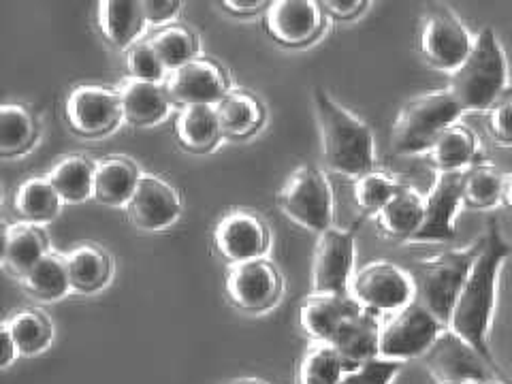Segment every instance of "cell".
Returning <instances> with one entry per match:
<instances>
[{"instance_id":"obj_7","label":"cell","mask_w":512,"mask_h":384,"mask_svg":"<svg viewBox=\"0 0 512 384\" xmlns=\"http://www.w3.org/2000/svg\"><path fill=\"white\" fill-rule=\"evenodd\" d=\"M446 327L419 301H410L404 308L391 312L380 327L378 357L406 361L423 357Z\"/></svg>"},{"instance_id":"obj_14","label":"cell","mask_w":512,"mask_h":384,"mask_svg":"<svg viewBox=\"0 0 512 384\" xmlns=\"http://www.w3.org/2000/svg\"><path fill=\"white\" fill-rule=\"evenodd\" d=\"M214 246L231 263L263 259L269 248V229L254 212L235 210L216 224Z\"/></svg>"},{"instance_id":"obj_24","label":"cell","mask_w":512,"mask_h":384,"mask_svg":"<svg viewBox=\"0 0 512 384\" xmlns=\"http://www.w3.org/2000/svg\"><path fill=\"white\" fill-rule=\"evenodd\" d=\"M120 105H122V118L128 124L133 126L152 124L167 114L169 94L160 84L137 82V79H131V82H128L120 92Z\"/></svg>"},{"instance_id":"obj_20","label":"cell","mask_w":512,"mask_h":384,"mask_svg":"<svg viewBox=\"0 0 512 384\" xmlns=\"http://www.w3.org/2000/svg\"><path fill=\"white\" fill-rule=\"evenodd\" d=\"M357 306L348 293H312L301 301L299 323L312 340L329 342L340 320Z\"/></svg>"},{"instance_id":"obj_27","label":"cell","mask_w":512,"mask_h":384,"mask_svg":"<svg viewBox=\"0 0 512 384\" xmlns=\"http://www.w3.org/2000/svg\"><path fill=\"white\" fill-rule=\"evenodd\" d=\"M175 135L190 152H207L222 135L214 105H186L175 120Z\"/></svg>"},{"instance_id":"obj_2","label":"cell","mask_w":512,"mask_h":384,"mask_svg":"<svg viewBox=\"0 0 512 384\" xmlns=\"http://www.w3.org/2000/svg\"><path fill=\"white\" fill-rule=\"evenodd\" d=\"M314 109L323 141V158L333 173L361 178L374 169L372 128L335 103L325 90L314 92Z\"/></svg>"},{"instance_id":"obj_3","label":"cell","mask_w":512,"mask_h":384,"mask_svg":"<svg viewBox=\"0 0 512 384\" xmlns=\"http://www.w3.org/2000/svg\"><path fill=\"white\" fill-rule=\"evenodd\" d=\"M508 84V64L491 28L476 35L468 58L451 73L448 92L463 111H485L495 105Z\"/></svg>"},{"instance_id":"obj_4","label":"cell","mask_w":512,"mask_h":384,"mask_svg":"<svg viewBox=\"0 0 512 384\" xmlns=\"http://www.w3.org/2000/svg\"><path fill=\"white\" fill-rule=\"evenodd\" d=\"M476 254L478 242L468 248L446 250L429 256V259L419 261L412 269L410 278L414 286V301L425 306L444 327L448 325V318H451L455 301L470 274Z\"/></svg>"},{"instance_id":"obj_41","label":"cell","mask_w":512,"mask_h":384,"mask_svg":"<svg viewBox=\"0 0 512 384\" xmlns=\"http://www.w3.org/2000/svg\"><path fill=\"white\" fill-rule=\"evenodd\" d=\"M489 133L502 146H512V99H506L491 107Z\"/></svg>"},{"instance_id":"obj_15","label":"cell","mask_w":512,"mask_h":384,"mask_svg":"<svg viewBox=\"0 0 512 384\" xmlns=\"http://www.w3.org/2000/svg\"><path fill=\"white\" fill-rule=\"evenodd\" d=\"M182 203L178 192L156 175H141L131 201L126 203V214L137 229L160 231L178 220Z\"/></svg>"},{"instance_id":"obj_43","label":"cell","mask_w":512,"mask_h":384,"mask_svg":"<svg viewBox=\"0 0 512 384\" xmlns=\"http://www.w3.org/2000/svg\"><path fill=\"white\" fill-rule=\"evenodd\" d=\"M367 3L363 0H327L320 7H323L327 13H331L333 18H340V20H348V18H355L357 13L363 11Z\"/></svg>"},{"instance_id":"obj_36","label":"cell","mask_w":512,"mask_h":384,"mask_svg":"<svg viewBox=\"0 0 512 384\" xmlns=\"http://www.w3.org/2000/svg\"><path fill=\"white\" fill-rule=\"evenodd\" d=\"M37 135L32 114L22 105L0 107V154H18L26 150Z\"/></svg>"},{"instance_id":"obj_13","label":"cell","mask_w":512,"mask_h":384,"mask_svg":"<svg viewBox=\"0 0 512 384\" xmlns=\"http://www.w3.org/2000/svg\"><path fill=\"white\" fill-rule=\"evenodd\" d=\"M474 39L455 15L446 9L431 11L421 30V50L438 69L455 71L468 58Z\"/></svg>"},{"instance_id":"obj_6","label":"cell","mask_w":512,"mask_h":384,"mask_svg":"<svg viewBox=\"0 0 512 384\" xmlns=\"http://www.w3.org/2000/svg\"><path fill=\"white\" fill-rule=\"evenodd\" d=\"M278 205L299 227L323 233L333 222V190L327 175L310 165L297 167L278 192Z\"/></svg>"},{"instance_id":"obj_44","label":"cell","mask_w":512,"mask_h":384,"mask_svg":"<svg viewBox=\"0 0 512 384\" xmlns=\"http://www.w3.org/2000/svg\"><path fill=\"white\" fill-rule=\"evenodd\" d=\"M224 7L237 15H252L261 9L267 11L269 3H265V0H224Z\"/></svg>"},{"instance_id":"obj_22","label":"cell","mask_w":512,"mask_h":384,"mask_svg":"<svg viewBox=\"0 0 512 384\" xmlns=\"http://www.w3.org/2000/svg\"><path fill=\"white\" fill-rule=\"evenodd\" d=\"M141 175L124 158H105L94 163L92 199L103 205H126Z\"/></svg>"},{"instance_id":"obj_45","label":"cell","mask_w":512,"mask_h":384,"mask_svg":"<svg viewBox=\"0 0 512 384\" xmlns=\"http://www.w3.org/2000/svg\"><path fill=\"white\" fill-rule=\"evenodd\" d=\"M0 342H3V350H0V365L9 367L13 363V359L20 355V350H18V346H15L11 333L5 325H3V333H0Z\"/></svg>"},{"instance_id":"obj_39","label":"cell","mask_w":512,"mask_h":384,"mask_svg":"<svg viewBox=\"0 0 512 384\" xmlns=\"http://www.w3.org/2000/svg\"><path fill=\"white\" fill-rule=\"evenodd\" d=\"M126 69L133 79H137V82H150V84H158L167 71V67L160 62V58L156 56V52L152 50V45L148 41L128 47Z\"/></svg>"},{"instance_id":"obj_18","label":"cell","mask_w":512,"mask_h":384,"mask_svg":"<svg viewBox=\"0 0 512 384\" xmlns=\"http://www.w3.org/2000/svg\"><path fill=\"white\" fill-rule=\"evenodd\" d=\"M265 28L282 45L310 43L323 28V7L314 0H276L265 11Z\"/></svg>"},{"instance_id":"obj_48","label":"cell","mask_w":512,"mask_h":384,"mask_svg":"<svg viewBox=\"0 0 512 384\" xmlns=\"http://www.w3.org/2000/svg\"><path fill=\"white\" fill-rule=\"evenodd\" d=\"M235 384H263L259 380H242V382H235Z\"/></svg>"},{"instance_id":"obj_1","label":"cell","mask_w":512,"mask_h":384,"mask_svg":"<svg viewBox=\"0 0 512 384\" xmlns=\"http://www.w3.org/2000/svg\"><path fill=\"white\" fill-rule=\"evenodd\" d=\"M512 254V246L502 233L500 220L491 218L485 235L478 239V254L470 267V274L461 286L455 308L448 318L446 329L466 340L489 363L493 355L489 350V329L495 308V291L502 263Z\"/></svg>"},{"instance_id":"obj_11","label":"cell","mask_w":512,"mask_h":384,"mask_svg":"<svg viewBox=\"0 0 512 384\" xmlns=\"http://www.w3.org/2000/svg\"><path fill=\"white\" fill-rule=\"evenodd\" d=\"M463 171H438L425 197V216L408 242H451L455 239V212L463 201Z\"/></svg>"},{"instance_id":"obj_40","label":"cell","mask_w":512,"mask_h":384,"mask_svg":"<svg viewBox=\"0 0 512 384\" xmlns=\"http://www.w3.org/2000/svg\"><path fill=\"white\" fill-rule=\"evenodd\" d=\"M399 372V361L374 357L365 363L346 367L338 384H391Z\"/></svg>"},{"instance_id":"obj_28","label":"cell","mask_w":512,"mask_h":384,"mask_svg":"<svg viewBox=\"0 0 512 384\" xmlns=\"http://www.w3.org/2000/svg\"><path fill=\"white\" fill-rule=\"evenodd\" d=\"M478 143L476 135L466 124H451L431 143L429 156L434 160L438 171H461L476 158Z\"/></svg>"},{"instance_id":"obj_38","label":"cell","mask_w":512,"mask_h":384,"mask_svg":"<svg viewBox=\"0 0 512 384\" xmlns=\"http://www.w3.org/2000/svg\"><path fill=\"white\" fill-rule=\"evenodd\" d=\"M397 188L399 184L391 178V175L372 169L355 180V186H352V197H355V203L363 212L378 214L382 210V205L395 195Z\"/></svg>"},{"instance_id":"obj_37","label":"cell","mask_w":512,"mask_h":384,"mask_svg":"<svg viewBox=\"0 0 512 384\" xmlns=\"http://www.w3.org/2000/svg\"><path fill=\"white\" fill-rule=\"evenodd\" d=\"M502 182L504 175H500L493 167H474L466 173V180H463V203L476 207V210H485V207L495 205L502 201Z\"/></svg>"},{"instance_id":"obj_35","label":"cell","mask_w":512,"mask_h":384,"mask_svg":"<svg viewBox=\"0 0 512 384\" xmlns=\"http://www.w3.org/2000/svg\"><path fill=\"white\" fill-rule=\"evenodd\" d=\"M148 43L152 45V50L156 52L160 62L171 71L192 60V56L197 52L195 32L182 24H169L156 30L148 39Z\"/></svg>"},{"instance_id":"obj_25","label":"cell","mask_w":512,"mask_h":384,"mask_svg":"<svg viewBox=\"0 0 512 384\" xmlns=\"http://www.w3.org/2000/svg\"><path fill=\"white\" fill-rule=\"evenodd\" d=\"M143 24H146L143 9L141 3H135V0H105V3H99V26L103 37L118 50L131 47Z\"/></svg>"},{"instance_id":"obj_26","label":"cell","mask_w":512,"mask_h":384,"mask_svg":"<svg viewBox=\"0 0 512 384\" xmlns=\"http://www.w3.org/2000/svg\"><path fill=\"white\" fill-rule=\"evenodd\" d=\"M71 288L77 293H94L111 278L109 254L92 244H82L67 254Z\"/></svg>"},{"instance_id":"obj_21","label":"cell","mask_w":512,"mask_h":384,"mask_svg":"<svg viewBox=\"0 0 512 384\" xmlns=\"http://www.w3.org/2000/svg\"><path fill=\"white\" fill-rule=\"evenodd\" d=\"M425 216V197L412 186L399 184L395 195L382 205L376 214L378 227L384 235L395 239H408L419 231Z\"/></svg>"},{"instance_id":"obj_12","label":"cell","mask_w":512,"mask_h":384,"mask_svg":"<svg viewBox=\"0 0 512 384\" xmlns=\"http://www.w3.org/2000/svg\"><path fill=\"white\" fill-rule=\"evenodd\" d=\"M280 291L282 278L278 269L265 259L233 263L227 274V295L231 303L248 312H261L274 306Z\"/></svg>"},{"instance_id":"obj_31","label":"cell","mask_w":512,"mask_h":384,"mask_svg":"<svg viewBox=\"0 0 512 384\" xmlns=\"http://www.w3.org/2000/svg\"><path fill=\"white\" fill-rule=\"evenodd\" d=\"M60 195L47 178H28L15 190L13 207L26 222H41L56 218L60 210Z\"/></svg>"},{"instance_id":"obj_19","label":"cell","mask_w":512,"mask_h":384,"mask_svg":"<svg viewBox=\"0 0 512 384\" xmlns=\"http://www.w3.org/2000/svg\"><path fill=\"white\" fill-rule=\"evenodd\" d=\"M380 318L378 312L357 306L352 308L331 335V344L340 352L346 367L359 365L378 357L380 342Z\"/></svg>"},{"instance_id":"obj_34","label":"cell","mask_w":512,"mask_h":384,"mask_svg":"<svg viewBox=\"0 0 512 384\" xmlns=\"http://www.w3.org/2000/svg\"><path fill=\"white\" fill-rule=\"evenodd\" d=\"M5 327L9 329L11 338L18 346L20 355H37L47 344L52 342V323L39 310H20L15 312Z\"/></svg>"},{"instance_id":"obj_33","label":"cell","mask_w":512,"mask_h":384,"mask_svg":"<svg viewBox=\"0 0 512 384\" xmlns=\"http://www.w3.org/2000/svg\"><path fill=\"white\" fill-rule=\"evenodd\" d=\"M47 180L52 182L62 201L79 203L92 197L94 182V163L84 156L62 158L60 163L50 171Z\"/></svg>"},{"instance_id":"obj_8","label":"cell","mask_w":512,"mask_h":384,"mask_svg":"<svg viewBox=\"0 0 512 384\" xmlns=\"http://www.w3.org/2000/svg\"><path fill=\"white\" fill-rule=\"evenodd\" d=\"M423 361L440 384L500 380L495 363H489L476 348L448 329L438 335V340L423 355Z\"/></svg>"},{"instance_id":"obj_46","label":"cell","mask_w":512,"mask_h":384,"mask_svg":"<svg viewBox=\"0 0 512 384\" xmlns=\"http://www.w3.org/2000/svg\"><path fill=\"white\" fill-rule=\"evenodd\" d=\"M502 201L512 212V173L504 175V182H502Z\"/></svg>"},{"instance_id":"obj_9","label":"cell","mask_w":512,"mask_h":384,"mask_svg":"<svg viewBox=\"0 0 512 384\" xmlns=\"http://www.w3.org/2000/svg\"><path fill=\"white\" fill-rule=\"evenodd\" d=\"M350 297L374 312H395L414 299L410 274L387 261L367 263L350 280Z\"/></svg>"},{"instance_id":"obj_17","label":"cell","mask_w":512,"mask_h":384,"mask_svg":"<svg viewBox=\"0 0 512 384\" xmlns=\"http://www.w3.org/2000/svg\"><path fill=\"white\" fill-rule=\"evenodd\" d=\"M165 90L184 107L216 105L227 94V77L214 60L192 58L169 73Z\"/></svg>"},{"instance_id":"obj_23","label":"cell","mask_w":512,"mask_h":384,"mask_svg":"<svg viewBox=\"0 0 512 384\" xmlns=\"http://www.w3.org/2000/svg\"><path fill=\"white\" fill-rule=\"evenodd\" d=\"M47 254V239L32 222L13 224L5 231L3 263L13 276L22 278L30 267H35Z\"/></svg>"},{"instance_id":"obj_10","label":"cell","mask_w":512,"mask_h":384,"mask_svg":"<svg viewBox=\"0 0 512 384\" xmlns=\"http://www.w3.org/2000/svg\"><path fill=\"white\" fill-rule=\"evenodd\" d=\"M355 269V231L327 229L318 235L312 259V293H348Z\"/></svg>"},{"instance_id":"obj_42","label":"cell","mask_w":512,"mask_h":384,"mask_svg":"<svg viewBox=\"0 0 512 384\" xmlns=\"http://www.w3.org/2000/svg\"><path fill=\"white\" fill-rule=\"evenodd\" d=\"M178 0H143V20L148 24H163L169 22L175 13L180 11Z\"/></svg>"},{"instance_id":"obj_47","label":"cell","mask_w":512,"mask_h":384,"mask_svg":"<svg viewBox=\"0 0 512 384\" xmlns=\"http://www.w3.org/2000/svg\"><path fill=\"white\" fill-rule=\"evenodd\" d=\"M463 384H504L502 380H489V382H463Z\"/></svg>"},{"instance_id":"obj_5","label":"cell","mask_w":512,"mask_h":384,"mask_svg":"<svg viewBox=\"0 0 512 384\" xmlns=\"http://www.w3.org/2000/svg\"><path fill=\"white\" fill-rule=\"evenodd\" d=\"M463 114L448 90L421 94L406 103L391 126V150L399 156L419 154L431 148L438 135Z\"/></svg>"},{"instance_id":"obj_16","label":"cell","mask_w":512,"mask_h":384,"mask_svg":"<svg viewBox=\"0 0 512 384\" xmlns=\"http://www.w3.org/2000/svg\"><path fill=\"white\" fill-rule=\"evenodd\" d=\"M122 118L120 94L103 86H79L67 99V120L79 135L109 133Z\"/></svg>"},{"instance_id":"obj_49","label":"cell","mask_w":512,"mask_h":384,"mask_svg":"<svg viewBox=\"0 0 512 384\" xmlns=\"http://www.w3.org/2000/svg\"><path fill=\"white\" fill-rule=\"evenodd\" d=\"M510 384H512V382H510Z\"/></svg>"},{"instance_id":"obj_29","label":"cell","mask_w":512,"mask_h":384,"mask_svg":"<svg viewBox=\"0 0 512 384\" xmlns=\"http://www.w3.org/2000/svg\"><path fill=\"white\" fill-rule=\"evenodd\" d=\"M20 280L30 295H35L43 301L62 299L71 291L67 256L47 252L43 259L35 267H30Z\"/></svg>"},{"instance_id":"obj_32","label":"cell","mask_w":512,"mask_h":384,"mask_svg":"<svg viewBox=\"0 0 512 384\" xmlns=\"http://www.w3.org/2000/svg\"><path fill=\"white\" fill-rule=\"evenodd\" d=\"M344 370L346 363L335 346L314 340L299 361L297 384H338Z\"/></svg>"},{"instance_id":"obj_30","label":"cell","mask_w":512,"mask_h":384,"mask_svg":"<svg viewBox=\"0 0 512 384\" xmlns=\"http://www.w3.org/2000/svg\"><path fill=\"white\" fill-rule=\"evenodd\" d=\"M214 107L224 135L244 137L256 131L263 122L261 103L242 90L227 92Z\"/></svg>"}]
</instances>
